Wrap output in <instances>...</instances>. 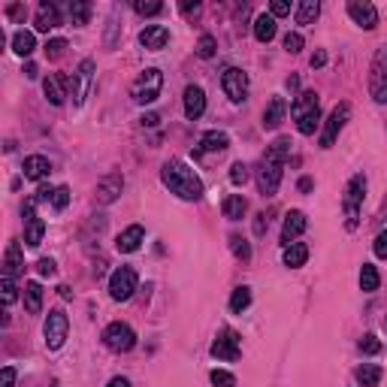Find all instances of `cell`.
Wrapping results in <instances>:
<instances>
[{
	"label": "cell",
	"mask_w": 387,
	"mask_h": 387,
	"mask_svg": "<svg viewBox=\"0 0 387 387\" xmlns=\"http://www.w3.org/2000/svg\"><path fill=\"white\" fill-rule=\"evenodd\" d=\"M287 155H290V139L287 136H278L276 143L267 148V155H263V161L258 166V188H260L263 197H272V194L278 191L281 170H285Z\"/></svg>",
	"instance_id": "6da1fadb"
},
{
	"label": "cell",
	"mask_w": 387,
	"mask_h": 387,
	"mask_svg": "<svg viewBox=\"0 0 387 387\" xmlns=\"http://www.w3.org/2000/svg\"><path fill=\"white\" fill-rule=\"evenodd\" d=\"M161 179H164L166 188H170V194H175V197H182V200L203 197V182L197 179V173H194L184 161H166L164 170H161Z\"/></svg>",
	"instance_id": "7a4b0ae2"
},
{
	"label": "cell",
	"mask_w": 387,
	"mask_h": 387,
	"mask_svg": "<svg viewBox=\"0 0 387 387\" xmlns=\"http://www.w3.org/2000/svg\"><path fill=\"white\" fill-rule=\"evenodd\" d=\"M290 116L297 121V130H300L303 136H312L315 130L321 125V100L315 91H300L294 100V106H290Z\"/></svg>",
	"instance_id": "3957f363"
},
{
	"label": "cell",
	"mask_w": 387,
	"mask_h": 387,
	"mask_svg": "<svg viewBox=\"0 0 387 387\" xmlns=\"http://www.w3.org/2000/svg\"><path fill=\"white\" fill-rule=\"evenodd\" d=\"M363 197H366V179L357 173V175H351V182L345 184V197H342V212H345V227H348V230H354L357 221H360Z\"/></svg>",
	"instance_id": "277c9868"
},
{
	"label": "cell",
	"mask_w": 387,
	"mask_h": 387,
	"mask_svg": "<svg viewBox=\"0 0 387 387\" xmlns=\"http://www.w3.org/2000/svg\"><path fill=\"white\" fill-rule=\"evenodd\" d=\"M161 88H164L161 70L148 67V70H143V73L136 76V82H134V88H130V94H134V100L139 103V106H148V103H155L157 97H161Z\"/></svg>",
	"instance_id": "5b68a950"
},
{
	"label": "cell",
	"mask_w": 387,
	"mask_h": 387,
	"mask_svg": "<svg viewBox=\"0 0 387 387\" xmlns=\"http://www.w3.org/2000/svg\"><path fill=\"white\" fill-rule=\"evenodd\" d=\"M369 94L375 103H387V46H381L372 58V76H369Z\"/></svg>",
	"instance_id": "8992f818"
},
{
	"label": "cell",
	"mask_w": 387,
	"mask_h": 387,
	"mask_svg": "<svg viewBox=\"0 0 387 387\" xmlns=\"http://www.w3.org/2000/svg\"><path fill=\"white\" fill-rule=\"evenodd\" d=\"M136 285H139L136 272L130 269V267H118L116 272H112V278H109V294H112V300H116V303H127L130 297H134Z\"/></svg>",
	"instance_id": "52a82bcc"
},
{
	"label": "cell",
	"mask_w": 387,
	"mask_h": 387,
	"mask_svg": "<svg viewBox=\"0 0 387 387\" xmlns=\"http://www.w3.org/2000/svg\"><path fill=\"white\" fill-rule=\"evenodd\" d=\"M67 333H70V321H67V315L61 312V309H52V312H49V318H46V324H42V336H46V348L58 351L61 345H64Z\"/></svg>",
	"instance_id": "ba28073f"
},
{
	"label": "cell",
	"mask_w": 387,
	"mask_h": 387,
	"mask_svg": "<svg viewBox=\"0 0 387 387\" xmlns=\"http://www.w3.org/2000/svg\"><path fill=\"white\" fill-rule=\"evenodd\" d=\"M103 345H106L109 351H116V354H125V351H130L136 345V333L127 327V324H109L106 330H103Z\"/></svg>",
	"instance_id": "9c48e42d"
},
{
	"label": "cell",
	"mask_w": 387,
	"mask_h": 387,
	"mask_svg": "<svg viewBox=\"0 0 387 387\" xmlns=\"http://www.w3.org/2000/svg\"><path fill=\"white\" fill-rule=\"evenodd\" d=\"M91 82H94V61L85 58L82 64H79V70L73 76H70V94H73V103L76 106H82L88 91H91Z\"/></svg>",
	"instance_id": "30bf717a"
},
{
	"label": "cell",
	"mask_w": 387,
	"mask_h": 387,
	"mask_svg": "<svg viewBox=\"0 0 387 387\" xmlns=\"http://www.w3.org/2000/svg\"><path fill=\"white\" fill-rule=\"evenodd\" d=\"M348 116H351V106H348V103H339V106L330 112L327 121H324V130H321V148H333L336 136L342 134V127H345Z\"/></svg>",
	"instance_id": "8fae6325"
},
{
	"label": "cell",
	"mask_w": 387,
	"mask_h": 387,
	"mask_svg": "<svg viewBox=\"0 0 387 387\" xmlns=\"http://www.w3.org/2000/svg\"><path fill=\"white\" fill-rule=\"evenodd\" d=\"M221 88L233 103H242L245 97H248V76H245L239 67H227L221 76Z\"/></svg>",
	"instance_id": "7c38bea8"
},
{
	"label": "cell",
	"mask_w": 387,
	"mask_h": 387,
	"mask_svg": "<svg viewBox=\"0 0 387 387\" xmlns=\"http://www.w3.org/2000/svg\"><path fill=\"white\" fill-rule=\"evenodd\" d=\"M239 336H236L233 330H221L218 333V339L212 342V357L215 360H227V363H233V360H239Z\"/></svg>",
	"instance_id": "4fadbf2b"
},
{
	"label": "cell",
	"mask_w": 387,
	"mask_h": 387,
	"mask_svg": "<svg viewBox=\"0 0 387 387\" xmlns=\"http://www.w3.org/2000/svg\"><path fill=\"white\" fill-rule=\"evenodd\" d=\"M42 236H46V224H42V218L37 215L31 200V203H24V242H28V248H37Z\"/></svg>",
	"instance_id": "5bb4252c"
},
{
	"label": "cell",
	"mask_w": 387,
	"mask_h": 387,
	"mask_svg": "<svg viewBox=\"0 0 387 387\" xmlns=\"http://www.w3.org/2000/svg\"><path fill=\"white\" fill-rule=\"evenodd\" d=\"M121 188H125V179H121V173L103 175V179L97 182V203H103V206L116 203L118 194H121Z\"/></svg>",
	"instance_id": "9a60e30c"
},
{
	"label": "cell",
	"mask_w": 387,
	"mask_h": 387,
	"mask_svg": "<svg viewBox=\"0 0 387 387\" xmlns=\"http://www.w3.org/2000/svg\"><path fill=\"white\" fill-rule=\"evenodd\" d=\"M348 15L363 31H372L375 24H378V10L369 3V0H354V3H348Z\"/></svg>",
	"instance_id": "2e32d148"
},
{
	"label": "cell",
	"mask_w": 387,
	"mask_h": 387,
	"mask_svg": "<svg viewBox=\"0 0 387 387\" xmlns=\"http://www.w3.org/2000/svg\"><path fill=\"white\" fill-rule=\"evenodd\" d=\"M206 112V94L200 85H188L184 88V116L188 121H197Z\"/></svg>",
	"instance_id": "e0dca14e"
},
{
	"label": "cell",
	"mask_w": 387,
	"mask_h": 387,
	"mask_svg": "<svg viewBox=\"0 0 387 387\" xmlns=\"http://www.w3.org/2000/svg\"><path fill=\"white\" fill-rule=\"evenodd\" d=\"M139 42H143L148 52H161L166 42H170V31H166L164 24H148V28H143V33H139Z\"/></svg>",
	"instance_id": "ac0fdd59"
},
{
	"label": "cell",
	"mask_w": 387,
	"mask_h": 387,
	"mask_svg": "<svg viewBox=\"0 0 387 387\" xmlns=\"http://www.w3.org/2000/svg\"><path fill=\"white\" fill-rule=\"evenodd\" d=\"M306 215L300 212V209H294V212H287L285 215V227H281V242L285 245H294V239L300 236L303 230H306Z\"/></svg>",
	"instance_id": "d6986e66"
},
{
	"label": "cell",
	"mask_w": 387,
	"mask_h": 387,
	"mask_svg": "<svg viewBox=\"0 0 387 387\" xmlns=\"http://www.w3.org/2000/svg\"><path fill=\"white\" fill-rule=\"evenodd\" d=\"M33 24H37V31H42V33H49V31H55L58 24H61V10L55 3H40L37 6V19H33Z\"/></svg>",
	"instance_id": "ffe728a7"
},
{
	"label": "cell",
	"mask_w": 387,
	"mask_h": 387,
	"mask_svg": "<svg viewBox=\"0 0 387 387\" xmlns=\"http://www.w3.org/2000/svg\"><path fill=\"white\" fill-rule=\"evenodd\" d=\"M285 116H287L285 97H272L267 103V109H263V130H276L281 121H285Z\"/></svg>",
	"instance_id": "44dd1931"
},
{
	"label": "cell",
	"mask_w": 387,
	"mask_h": 387,
	"mask_svg": "<svg viewBox=\"0 0 387 387\" xmlns=\"http://www.w3.org/2000/svg\"><path fill=\"white\" fill-rule=\"evenodd\" d=\"M24 179H31V182H42L46 175L52 173V164H49V157H42V155H31V157H24Z\"/></svg>",
	"instance_id": "7402d4cb"
},
{
	"label": "cell",
	"mask_w": 387,
	"mask_h": 387,
	"mask_svg": "<svg viewBox=\"0 0 387 387\" xmlns=\"http://www.w3.org/2000/svg\"><path fill=\"white\" fill-rule=\"evenodd\" d=\"M143 239H145V230H143V227H139V224H130L127 230L116 239V248H118L121 254H130V251H136L139 245H143Z\"/></svg>",
	"instance_id": "603a6c76"
},
{
	"label": "cell",
	"mask_w": 387,
	"mask_h": 387,
	"mask_svg": "<svg viewBox=\"0 0 387 387\" xmlns=\"http://www.w3.org/2000/svg\"><path fill=\"white\" fill-rule=\"evenodd\" d=\"M24 267V258H22V245L19 242H10L6 245V254H3V278H15Z\"/></svg>",
	"instance_id": "cb8c5ba5"
},
{
	"label": "cell",
	"mask_w": 387,
	"mask_h": 387,
	"mask_svg": "<svg viewBox=\"0 0 387 387\" xmlns=\"http://www.w3.org/2000/svg\"><path fill=\"white\" fill-rule=\"evenodd\" d=\"M230 145V136L224 134V130H209V134H203V139H200V155H209V152H224V148Z\"/></svg>",
	"instance_id": "d4e9b609"
},
{
	"label": "cell",
	"mask_w": 387,
	"mask_h": 387,
	"mask_svg": "<svg viewBox=\"0 0 387 387\" xmlns=\"http://www.w3.org/2000/svg\"><path fill=\"white\" fill-rule=\"evenodd\" d=\"M221 209H224L227 221H242L245 212H248V200H245L242 194H230V197L221 203Z\"/></svg>",
	"instance_id": "484cf974"
},
{
	"label": "cell",
	"mask_w": 387,
	"mask_h": 387,
	"mask_svg": "<svg viewBox=\"0 0 387 387\" xmlns=\"http://www.w3.org/2000/svg\"><path fill=\"white\" fill-rule=\"evenodd\" d=\"M24 309H28L31 315L42 312V287H40V281H24Z\"/></svg>",
	"instance_id": "4316f807"
},
{
	"label": "cell",
	"mask_w": 387,
	"mask_h": 387,
	"mask_svg": "<svg viewBox=\"0 0 387 387\" xmlns=\"http://www.w3.org/2000/svg\"><path fill=\"white\" fill-rule=\"evenodd\" d=\"M306 260H309V245H303V242L285 245V267H290V269H300Z\"/></svg>",
	"instance_id": "83f0119b"
},
{
	"label": "cell",
	"mask_w": 387,
	"mask_h": 387,
	"mask_svg": "<svg viewBox=\"0 0 387 387\" xmlns=\"http://www.w3.org/2000/svg\"><path fill=\"white\" fill-rule=\"evenodd\" d=\"M42 91H46V100L52 103V106H61V103L67 100V91H64V85H61L58 76H46V79H42Z\"/></svg>",
	"instance_id": "f1b7e54d"
},
{
	"label": "cell",
	"mask_w": 387,
	"mask_h": 387,
	"mask_svg": "<svg viewBox=\"0 0 387 387\" xmlns=\"http://www.w3.org/2000/svg\"><path fill=\"white\" fill-rule=\"evenodd\" d=\"M254 37H258V42H269L276 37V19H272L269 13H263L254 19Z\"/></svg>",
	"instance_id": "f546056e"
},
{
	"label": "cell",
	"mask_w": 387,
	"mask_h": 387,
	"mask_svg": "<svg viewBox=\"0 0 387 387\" xmlns=\"http://www.w3.org/2000/svg\"><path fill=\"white\" fill-rule=\"evenodd\" d=\"M33 49H37V37H33L31 31H15L13 33V52H15V55L28 58Z\"/></svg>",
	"instance_id": "4dcf8cb0"
},
{
	"label": "cell",
	"mask_w": 387,
	"mask_h": 387,
	"mask_svg": "<svg viewBox=\"0 0 387 387\" xmlns=\"http://www.w3.org/2000/svg\"><path fill=\"white\" fill-rule=\"evenodd\" d=\"M381 366H372V363H363V366H357V372H354V378L363 387H378V381H381Z\"/></svg>",
	"instance_id": "1f68e13d"
},
{
	"label": "cell",
	"mask_w": 387,
	"mask_h": 387,
	"mask_svg": "<svg viewBox=\"0 0 387 387\" xmlns=\"http://www.w3.org/2000/svg\"><path fill=\"white\" fill-rule=\"evenodd\" d=\"M321 15V3L318 0H303L297 6V24H315V19Z\"/></svg>",
	"instance_id": "d6a6232c"
},
{
	"label": "cell",
	"mask_w": 387,
	"mask_h": 387,
	"mask_svg": "<svg viewBox=\"0 0 387 387\" xmlns=\"http://www.w3.org/2000/svg\"><path fill=\"white\" fill-rule=\"evenodd\" d=\"M70 19H73V24H88V19H91V3H85V0H73L70 3Z\"/></svg>",
	"instance_id": "836d02e7"
},
{
	"label": "cell",
	"mask_w": 387,
	"mask_h": 387,
	"mask_svg": "<svg viewBox=\"0 0 387 387\" xmlns=\"http://www.w3.org/2000/svg\"><path fill=\"white\" fill-rule=\"evenodd\" d=\"M378 269L372 267V263H363V269H360V287L366 290V294H372V290H378Z\"/></svg>",
	"instance_id": "e575fe53"
},
{
	"label": "cell",
	"mask_w": 387,
	"mask_h": 387,
	"mask_svg": "<svg viewBox=\"0 0 387 387\" xmlns=\"http://www.w3.org/2000/svg\"><path fill=\"white\" fill-rule=\"evenodd\" d=\"M248 306H251V290H248V287H236L233 297H230V312L242 315L245 309H248Z\"/></svg>",
	"instance_id": "d590c367"
},
{
	"label": "cell",
	"mask_w": 387,
	"mask_h": 387,
	"mask_svg": "<svg viewBox=\"0 0 387 387\" xmlns=\"http://www.w3.org/2000/svg\"><path fill=\"white\" fill-rule=\"evenodd\" d=\"M230 248H233V254H236L239 260H245V263L251 260V245H248V239H242L239 233L230 236Z\"/></svg>",
	"instance_id": "8d00e7d4"
},
{
	"label": "cell",
	"mask_w": 387,
	"mask_h": 387,
	"mask_svg": "<svg viewBox=\"0 0 387 387\" xmlns=\"http://www.w3.org/2000/svg\"><path fill=\"white\" fill-rule=\"evenodd\" d=\"M215 49H218V42L212 33H203V37L197 40V55L200 58H215Z\"/></svg>",
	"instance_id": "74e56055"
},
{
	"label": "cell",
	"mask_w": 387,
	"mask_h": 387,
	"mask_svg": "<svg viewBox=\"0 0 387 387\" xmlns=\"http://www.w3.org/2000/svg\"><path fill=\"white\" fill-rule=\"evenodd\" d=\"M378 351H381V339L375 336V333H366L363 339H360V354H378Z\"/></svg>",
	"instance_id": "f35d334b"
},
{
	"label": "cell",
	"mask_w": 387,
	"mask_h": 387,
	"mask_svg": "<svg viewBox=\"0 0 387 387\" xmlns=\"http://www.w3.org/2000/svg\"><path fill=\"white\" fill-rule=\"evenodd\" d=\"M64 49H67V40H61V37L58 40H49L46 42V58L49 61H58L61 55H64Z\"/></svg>",
	"instance_id": "ab89813d"
},
{
	"label": "cell",
	"mask_w": 387,
	"mask_h": 387,
	"mask_svg": "<svg viewBox=\"0 0 387 387\" xmlns=\"http://www.w3.org/2000/svg\"><path fill=\"white\" fill-rule=\"evenodd\" d=\"M67 203H70V188H64V184H61V188H55V194H52V206H55L58 212H64Z\"/></svg>",
	"instance_id": "60d3db41"
},
{
	"label": "cell",
	"mask_w": 387,
	"mask_h": 387,
	"mask_svg": "<svg viewBox=\"0 0 387 387\" xmlns=\"http://www.w3.org/2000/svg\"><path fill=\"white\" fill-rule=\"evenodd\" d=\"M230 182L233 184H245V182H248V166H245L242 161H236L230 166Z\"/></svg>",
	"instance_id": "b9f144b4"
},
{
	"label": "cell",
	"mask_w": 387,
	"mask_h": 387,
	"mask_svg": "<svg viewBox=\"0 0 387 387\" xmlns=\"http://www.w3.org/2000/svg\"><path fill=\"white\" fill-rule=\"evenodd\" d=\"M19 300V287H15V278H3V306H13Z\"/></svg>",
	"instance_id": "7bdbcfd3"
},
{
	"label": "cell",
	"mask_w": 387,
	"mask_h": 387,
	"mask_svg": "<svg viewBox=\"0 0 387 387\" xmlns=\"http://www.w3.org/2000/svg\"><path fill=\"white\" fill-rule=\"evenodd\" d=\"M212 384L215 387H236V378L227 372V369H215V372H212Z\"/></svg>",
	"instance_id": "ee69618b"
},
{
	"label": "cell",
	"mask_w": 387,
	"mask_h": 387,
	"mask_svg": "<svg viewBox=\"0 0 387 387\" xmlns=\"http://www.w3.org/2000/svg\"><path fill=\"white\" fill-rule=\"evenodd\" d=\"M37 272H40V276H46V278H55V276H58L55 260H52V258H42V260L37 263Z\"/></svg>",
	"instance_id": "f6af8a7d"
},
{
	"label": "cell",
	"mask_w": 387,
	"mask_h": 387,
	"mask_svg": "<svg viewBox=\"0 0 387 387\" xmlns=\"http://www.w3.org/2000/svg\"><path fill=\"white\" fill-rule=\"evenodd\" d=\"M300 49H303V37H300V33H287V37H285V52L297 55Z\"/></svg>",
	"instance_id": "bcb514c9"
},
{
	"label": "cell",
	"mask_w": 387,
	"mask_h": 387,
	"mask_svg": "<svg viewBox=\"0 0 387 387\" xmlns=\"http://www.w3.org/2000/svg\"><path fill=\"white\" fill-rule=\"evenodd\" d=\"M287 13H290L287 0H272V3H269V15H272V19H278V15H287Z\"/></svg>",
	"instance_id": "7dc6e473"
},
{
	"label": "cell",
	"mask_w": 387,
	"mask_h": 387,
	"mask_svg": "<svg viewBox=\"0 0 387 387\" xmlns=\"http://www.w3.org/2000/svg\"><path fill=\"white\" fill-rule=\"evenodd\" d=\"M134 10L139 15H157V13H164V3H134Z\"/></svg>",
	"instance_id": "c3c4849f"
},
{
	"label": "cell",
	"mask_w": 387,
	"mask_h": 387,
	"mask_svg": "<svg viewBox=\"0 0 387 387\" xmlns=\"http://www.w3.org/2000/svg\"><path fill=\"white\" fill-rule=\"evenodd\" d=\"M375 254L381 260H387V230H381V233L375 236Z\"/></svg>",
	"instance_id": "681fc988"
},
{
	"label": "cell",
	"mask_w": 387,
	"mask_h": 387,
	"mask_svg": "<svg viewBox=\"0 0 387 387\" xmlns=\"http://www.w3.org/2000/svg\"><path fill=\"white\" fill-rule=\"evenodd\" d=\"M6 15H10V19H13V22H24V15H28V10H24V6H22V3H13V6H10V10H6Z\"/></svg>",
	"instance_id": "f907efd6"
},
{
	"label": "cell",
	"mask_w": 387,
	"mask_h": 387,
	"mask_svg": "<svg viewBox=\"0 0 387 387\" xmlns=\"http://www.w3.org/2000/svg\"><path fill=\"white\" fill-rule=\"evenodd\" d=\"M13 384H15V369L6 366L3 372H0V387H13Z\"/></svg>",
	"instance_id": "816d5d0a"
},
{
	"label": "cell",
	"mask_w": 387,
	"mask_h": 387,
	"mask_svg": "<svg viewBox=\"0 0 387 387\" xmlns=\"http://www.w3.org/2000/svg\"><path fill=\"white\" fill-rule=\"evenodd\" d=\"M179 10H182L184 15H197V13H200V3H197V0H194V3H182Z\"/></svg>",
	"instance_id": "f5cc1de1"
},
{
	"label": "cell",
	"mask_w": 387,
	"mask_h": 387,
	"mask_svg": "<svg viewBox=\"0 0 387 387\" xmlns=\"http://www.w3.org/2000/svg\"><path fill=\"white\" fill-rule=\"evenodd\" d=\"M327 64V52H315L312 55V67H324Z\"/></svg>",
	"instance_id": "db71d44e"
},
{
	"label": "cell",
	"mask_w": 387,
	"mask_h": 387,
	"mask_svg": "<svg viewBox=\"0 0 387 387\" xmlns=\"http://www.w3.org/2000/svg\"><path fill=\"white\" fill-rule=\"evenodd\" d=\"M267 224H269V221H267V215H258V221H254V233L260 236L263 230H267Z\"/></svg>",
	"instance_id": "11a10c76"
},
{
	"label": "cell",
	"mask_w": 387,
	"mask_h": 387,
	"mask_svg": "<svg viewBox=\"0 0 387 387\" xmlns=\"http://www.w3.org/2000/svg\"><path fill=\"white\" fill-rule=\"evenodd\" d=\"M106 387H130V381H127V378H121V375H116V378H112V381H109Z\"/></svg>",
	"instance_id": "9f6ffc18"
},
{
	"label": "cell",
	"mask_w": 387,
	"mask_h": 387,
	"mask_svg": "<svg viewBox=\"0 0 387 387\" xmlns=\"http://www.w3.org/2000/svg\"><path fill=\"white\" fill-rule=\"evenodd\" d=\"M157 121H161V118H157V116H155V112H148V116L143 118V125H145V127H155V125H157Z\"/></svg>",
	"instance_id": "6f0895ef"
},
{
	"label": "cell",
	"mask_w": 387,
	"mask_h": 387,
	"mask_svg": "<svg viewBox=\"0 0 387 387\" xmlns=\"http://www.w3.org/2000/svg\"><path fill=\"white\" fill-rule=\"evenodd\" d=\"M24 76H28V79H37V64H28V67H24Z\"/></svg>",
	"instance_id": "680465c9"
},
{
	"label": "cell",
	"mask_w": 387,
	"mask_h": 387,
	"mask_svg": "<svg viewBox=\"0 0 387 387\" xmlns=\"http://www.w3.org/2000/svg\"><path fill=\"white\" fill-rule=\"evenodd\" d=\"M58 290H61V297H64V300H70V297H73V290H70V287H67V285H61V287H58Z\"/></svg>",
	"instance_id": "91938a15"
},
{
	"label": "cell",
	"mask_w": 387,
	"mask_h": 387,
	"mask_svg": "<svg viewBox=\"0 0 387 387\" xmlns=\"http://www.w3.org/2000/svg\"><path fill=\"white\" fill-rule=\"evenodd\" d=\"M300 191H312V179H300Z\"/></svg>",
	"instance_id": "94428289"
}]
</instances>
